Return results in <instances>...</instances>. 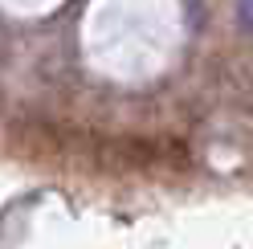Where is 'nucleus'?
I'll use <instances>...</instances> for the list:
<instances>
[]
</instances>
